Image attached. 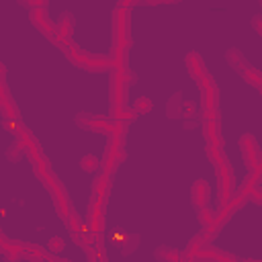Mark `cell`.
<instances>
[{"label": "cell", "instance_id": "1", "mask_svg": "<svg viewBox=\"0 0 262 262\" xmlns=\"http://www.w3.org/2000/svg\"><path fill=\"white\" fill-rule=\"evenodd\" d=\"M61 49H63V53L68 55V59H70L74 66H78V68H82V70H86V72H106V70H113V72H115V63H113L111 55H92V53H84L82 49L74 47L72 43L63 45Z\"/></svg>", "mask_w": 262, "mask_h": 262}, {"label": "cell", "instance_id": "2", "mask_svg": "<svg viewBox=\"0 0 262 262\" xmlns=\"http://www.w3.org/2000/svg\"><path fill=\"white\" fill-rule=\"evenodd\" d=\"M127 149H125V137H108L104 154L100 158V174H104L106 178H111L115 174V170L119 168V164L125 160Z\"/></svg>", "mask_w": 262, "mask_h": 262}, {"label": "cell", "instance_id": "3", "mask_svg": "<svg viewBox=\"0 0 262 262\" xmlns=\"http://www.w3.org/2000/svg\"><path fill=\"white\" fill-rule=\"evenodd\" d=\"M133 76L129 74V70L125 72H113L111 74V113L129 106V86Z\"/></svg>", "mask_w": 262, "mask_h": 262}, {"label": "cell", "instance_id": "4", "mask_svg": "<svg viewBox=\"0 0 262 262\" xmlns=\"http://www.w3.org/2000/svg\"><path fill=\"white\" fill-rule=\"evenodd\" d=\"M131 2H121L119 8L113 12V47H125L131 45V33H129V14L127 8Z\"/></svg>", "mask_w": 262, "mask_h": 262}, {"label": "cell", "instance_id": "5", "mask_svg": "<svg viewBox=\"0 0 262 262\" xmlns=\"http://www.w3.org/2000/svg\"><path fill=\"white\" fill-rule=\"evenodd\" d=\"M201 88V117L203 121H217V86L207 76L203 82H199Z\"/></svg>", "mask_w": 262, "mask_h": 262}, {"label": "cell", "instance_id": "6", "mask_svg": "<svg viewBox=\"0 0 262 262\" xmlns=\"http://www.w3.org/2000/svg\"><path fill=\"white\" fill-rule=\"evenodd\" d=\"M217 172V196H219V207H223L231 199V180H233V170L231 164L225 160L223 164L215 166Z\"/></svg>", "mask_w": 262, "mask_h": 262}, {"label": "cell", "instance_id": "7", "mask_svg": "<svg viewBox=\"0 0 262 262\" xmlns=\"http://www.w3.org/2000/svg\"><path fill=\"white\" fill-rule=\"evenodd\" d=\"M239 151H242V158H244L248 170H252V168L258 166V162H260V158H262V147H260V143L254 139V135H248V133H246V135L239 137Z\"/></svg>", "mask_w": 262, "mask_h": 262}, {"label": "cell", "instance_id": "8", "mask_svg": "<svg viewBox=\"0 0 262 262\" xmlns=\"http://www.w3.org/2000/svg\"><path fill=\"white\" fill-rule=\"evenodd\" d=\"M86 225L90 233H102L104 229V205L90 199L88 203V213H86Z\"/></svg>", "mask_w": 262, "mask_h": 262}, {"label": "cell", "instance_id": "9", "mask_svg": "<svg viewBox=\"0 0 262 262\" xmlns=\"http://www.w3.org/2000/svg\"><path fill=\"white\" fill-rule=\"evenodd\" d=\"M33 168H35V174H37V178L41 180V184H43L51 194H55V192L63 190V188H61V182H59V180H57V176L51 172L49 164H45V162L41 160V162L33 164Z\"/></svg>", "mask_w": 262, "mask_h": 262}, {"label": "cell", "instance_id": "10", "mask_svg": "<svg viewBox=\"0 0 262 262\" xmlns=\"http://www.w3.org/2000/svg\"><path fill=\"white\" fill-rule=\"evenodd\" d=\"M76 123L88 131H96V133H111V125L113 121L106 117H98V115H78Z\"/></svg>", "mask_w": 262, "mask_h": 262}, {"label": "cell", "instance_id": "11", "mask_svg": "<svg viewBox=\"0 0 262 262\" xmlns=\"http://www.w3.org/2000/svg\"><path fill=\"white\" fill-rule=\"evenodd\" d=\"M194 262H239V258H235L233 254H229V252H225V250H219V248H215L213 244H209V246H205V248L196 254Z\"/></svg>", "mask_w": 262, "mask_h": 262}, {"label": "cell", "instance_id": "12", "mask_svg": "<svg viewBox=\"0 0 262 262\" xmlns=\"http://www.w3.org/2000/svg\"><path fill=\"white\" fill-rule=\"evenodd\" d=\"M0 252H2V258L6 262H18L27 256L25 244L23 242H8V237L4 233L0 235Z\"/></svg>", "mask_w": 262, "mask_h": 262}, {"label": "cell", "instance_id": "13", "mask_svg": "<svg viewBox=\"0 0 262 262\" xmlns=\"http://www.w3.org/2000/svg\"><path fill=\"white\" fill-rule=\"evenodd\" d=\"M184 66H186V72L190 74V78L196 80V82H203V80L209 76V74H207V68H205V61H203L201 53H196V51L186 53Z\"/></svg>", "mask_w": 262, "mask_h": 262}, {"label": "cell", "instance_id": "14", "mask_svg": "<svg viewBox=\"0 0 262 262\" xmlns=\"http://www.w3.org/2000/svg\"><path fill=\"white\" fill-rule=\"evenodd\" d=\"M190 201L194 209H203L211 201V184L207 180H196L190 188Z\"/></svg>", "mask_w": 262, "mask_h": 262}, {"label": "cell", "instance_id": "15", "mask_svg": "<svg viewBox=\"0 0 262 262\" xmlns=\"http://www.w3.org/2000/svg\"><path fill=\"white\" fill-rule=\"evenodd\" d=\"M31 20H33V25L41 31V33H45L49 39H51V43H53V39H55V25L49 20V16L45 14V8H35L33 12H31Z\"/></svg>", "mask_w": 262, "mask_h": 262}, {"label": "cell", "instance_id": "16", "mask_svg": "<svg viewBox=\"0 0 262 262\" xmlns=\"http://www.w3.org/2000/svg\"><path fill=\"white\" fill-rule=\"evenodd\" d=\"M72 31H74V18H72L70 14H63V16L55 23V39H53V43L59 45V47L68 45V39H70Z\"/></svg>", "mask_w": 262, "mask_h": 262}, {"label": "cell", "instance_id": "17", "mask_svg": "<svg viewBox=\"0 0 262 262\" xmlns=\"http://www.w3.org/2000/svg\"><path fill=\"white\" fill-rule=\"evenodd\" d=\"M203 137L207 141V147H223V137L217 121H203Z\"/></svg>", "mask_w": 262, "mask_h": 262}, {"label": "cell", "instance_id": "18", "mask_svg": "<svg viewBox=\"0 0 262 262\" xmlns=\"http://www.w3.org/2000/svg\"><path fill=\"white\" fill-rule=\"evenodd\" d=\"M108 188H111V178H106L104 174H96L94 180H92V196L94 201L106 205V196H108Z\"/></svg>", "mask_w": 262, "mask_h": 262}, {"label": "cell", "instance_id": "19", "mask_svg": "<svg viewBox=\"0 0 262 262\" xmlns=\"http://www.w3.org/2000/svg\"><path fill=\"white\" fill-rule=\"evenodd\" d=\"M53 207L57 209V213H59V217L63 219V221H68L76 211H74V207H72V203H70V199L66 196V192L63 190H59V192H55L53 194Z\"/></svg>", "mask_w": 262, "mask_h": 262}, {"label": "cell", "instance_id": "20", "mask_svg": "<svg viewBox=\"0 0 262 262\" xmlns=\"http://www.w3.org/2000/svg\"><path fill=\"white\" fill-rule=\"evenodd\" d=\"M154 254L160 262H182L184 260V252H180L176 248H170V246H160Z\"/></svg>", "mask_w": 262, "mask_h": 262}, {"label": "cell", "instance_id": "21", "mask_svg": "<svg viewBox=\"0 0 262 262\" xmlns=\"http://www.w3.org/2000/svg\"><path fill=\"white\" fill-rule=\"evenodd\" d=\"M237 72L246 78V82H248V84H252L254 88H258V90L262 92V72H258L256 68L248 66V63H244L242 68H237Z\"/></svg>", "mask_w": 262, "mask_h": 262}, {"label": "cell", "instance_id": "22", "mask_svg": "<svg viewBox=\"0 0 262 262\" xmlns=\"http://www.w3.org/2000/svg\"><path fill=\"white\" fill-rule=\"evenodd\" d=\"M111 59L115 63V72H125L127 70V49L125 47H113Z\"/></svg>", "mask_w": 262, "mask_h": 262}, {"label": "cell", "instance_id": "23", "mask_svg": "<svg viewBox=\"0 0 262 262\" xmlns=\"http://www.w3.org/2000/svg\"><path fill=\"white\" fill-rule=\"evenodd\" d=\"M215 215H217V211L213 209V207H203V209H199V213H196V217H199V223H201V227L203 229H207V227H211L213 225V221H215Z\"/></svg>", "mask_w": 262, "mask_h": 262}, {"label": "cell", "instance_id": "24", "mask_svg": "<svg viewBox=\"0 0 262 262\" xmlns=\"http://www.w3.org/2000/svg\"><path fill=\"white\" fill-rule=\"evenodd\" d=\"M80 166H82V170L84 172H98L100 170V160H98V156H94V154H86V156H82V160H80Z\"/></svg>", "mask_w": 262, "mask_h": 262}, {"label": "cell", "instance_id": "25", "mask_svg": "<svg viewBox=\"0 0 262 262\" xmlns=\"http://www.w3.org/2000/svg\"><path fill=\"white\" fill-rule=\"evenodd\" d=\"M201 115V104H196L194 100H182V106H180V117L184 119H190V117H196Z\"/></svg>", "mask_w": 262, "mask_h": 262}, {"label": "cell", "instance_id": "26", "mask_svg": "<svg viewBox=\"0 0 262 262\" xmlns=\"http://www.w3.org/2000/svg\"><path fill=\"white\" fill-rule=\"evenodd\" d=\"M137 242H139V235H137V233H127V235L121 239V252H123V256L131 254V252L137 248Z\"/></svg>", "mask_w": 262, "mask_h": 262}, {"label": "cell", "instance_id": "27", "mask_svg": "<svg viewBox=\"0 0 262 262\" xmlns=\"http://www.w3.org/2000/svg\"><path fill=\"white\" fill-rule=\"evenodd\" d=\"M182 96L180 94H174L170 100H168V104H166V113L170 115V117H180V106H182Z\"/></svg>", "mask_w": 262, "mask_h": 262}, {"label": "cell", "instance_id": "28", "mask_svg": "<svg viewBox=\"0 0 262 262\" xmlns=\"http://www.w3.org/2000/svg\"><path fill=\"white\" fill-rule=\"evenodd\" d=\"M225 57H227V61H229V66H233L235 70H237V68H242V66L246 63V59H244V55H242V51H237V49H229Z\"/></svg>", "mask_w": 262, "mask_h": 262}, {"label": "cell", "instance_id": "29", "mask_svg": "<svg viewBox=\"0 0 262 262\" xmlns=\"http://www.w3.org/2000/svg\"><path fill=\"white\" fill-rule=\"evenodd\" d=\"M63 248H66L63 239H61L59 235H51V237H49V242H47V248H45V250H47L49 254H59Z\"/></svg>", "mask_w": 262, "mask_h": 262}, {"label": "cell", "instance_id": "30", "mask_svg": "<svg viewBox=\"0 0 262 262\" xmlns=\"http://www.w3.org/2000/svg\"><path fill=\"white\" fill-rule=\"evenodd\" d=\"M23 156H25V147H23V143L16 139V141H14V145L6 151V158H8L10 162H16V160H20Z\"/></svg>", "mask_w": 262, "mask_h": 262}, {"label": "cell", "instance_id": "31", "mask_svg": "<svg viewBox=\"0 0 262 262\" xmlns=\"http://www.w3.org/2000/svg\"><path fill=\"white\" fill-rule=\"evenodd\" d=\"M133 108H135V113H137V115H141V113L151 111V102H149L145 96H141V98H137V100L133 102Z\"/></svg>", "mask_w": 262, "mask_h": 262}, {"label": "cell", "instance_id": "32", "mask_svg": "<svg viewBox=\"0 0 262 262\" xmlns=\"http://www.w3.org/2000/svg\"><path fill=\"white\" fill-rule=\"evenodd\" d=\"M254 203H258V205H262V186H256L254 190H252V196H250Z\"/></svg>", "mask_w": 262, "mask_h": 262}, {"label": "cell", "instance_id": "33", "mask_svg": "<svg viewBox=\"0 0 262 262\" xmlns=\"http://www.w3.org/2000/svg\"><path fill=\"white\" fill-rule=\"evenodd\" d=\"M252 27L262 35V16H254V18H252Z\"/></svg>", "mask_w": 262, "mask_h": 262}, {"label": "cell", "instance_id": "34", "mask_svg": "<svg viewBox=\"0 0 262 262\" xmlns=\"http://www.w3.org/2000/svg\"><path fill=\"white\" fill-rule=\"evenodd\" d=\"M39 262H68V260H59V258H53L51 254H47L43 260H39Z\"/></svg>", "mask_w": 262, "mask_h": 262}, {"label": "cell", "instance_id": "35", "mask_svg": "<svg viewBox=\"0 0 262 262\" xmlns=\"http://www.w3.org/2000/svg\"><path fill=\"white\" fill-rule=\"evenodd\" d=\"M239 262H262V260H239Z\"/></svg>", "mask_w": 262, "mask_h": 262}]
</instances>
